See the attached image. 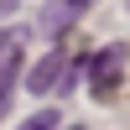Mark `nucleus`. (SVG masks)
<instances>
[{
    "label": "nucleus",
    "mask_w": 130,
    "mask_h": 130,
    "mask_svg": "<svg viewBox=\"0 0 130 130\" xmlns=\"http://www.w3.org/2000/svg\"><path fill=\"white\" fill-rule=\"evenodd\" d=\"M120 78H125V47L115 42V47H104L99 57H94V78H89L94 99H109V94L120 89Z\"/></svg>",
    "instance_id": "1"
},
{
    "label": "nucleus",
    "mask_w": 130,
    "mask_h": 130,
    "mask_svg": "<svg viewBox=\"0 0 130 130\" xmlns=\"http://www.w3.org/2000/svg\"><path fill=\"white\" fill-rule=\"evenodd\" d=\"M57 125H62V115H57V109H42V115H31L21 130H57Z\"/></svg>",
    "instance_id": "4"
},
{
    "label": "nucleus",
    "mask_w": 130,
    "mask_h": 130,
    "mask_svg": "<svg viewBox=\"0 0 130 130\" xmlns=\"http://www.w3.org/2000/svg\"><path fill=\"white\" fill-rule=\"evenodd\" d=\"M62 5H68V16H78V10L89 5V0H62Z\"/></svg>",
    "instance_id": "5"
},
{
    "label": "nucleus",
    "mask_w": 130,
    "mask_h": 130,
    "mask_svg": "<svg viewBox=\"0 0 130 130\" xmlns=\"http://www.w3.org/2000/svg\"><path fill=\"white\" fill-rule=\"evenodd\" d=\"M73 130H78V125H73Z\"/></svg>",
    "instance_id": "7"
},
{
    "label": "nucleus",
    "mask_w": 130,
    "mask_h": 130,
    "mask_svg": "<svg viewBox=\"0 0 130 130\" xmlns=\"http://www.w3.org/2000/svg\"><path fill=\"white\" fill-rule=\"evenodd\" d=\"M62 73H68V57H62V47H57V52H47V57H42L37 68H31L26 89H31V94H52V89L62 83Z\"/></svg>",
    "instance_id": "2"
},
{
    "label": "nucleus",
    "mask_w": 130,
    "mask_h": 130,
    "mask_svg": "<svg viewBox=\"0 0 130 130\" xmlns=\"http://www.w3.org/2000/svg\"><path fill=\"white\" fill-rule=\"evenodd\" d=\"M16 73H21V47H5V52H0V89H5Z\"/></svg>",
    "instance_id": "3"
},
{
    "label": "nucleus",
    "mask_w": 130,
    "mask_h": 130,
    "mask_svg": "<svg viewBox=\"0 0 130 130\" xmlns=\"http://www.w3.org/2000/svg\"><path fill=\"white\" fill-rule=\"evenodd\" d=\"M10 37H16V31H5V26H0V52H5V47H10Z\"/></svg>",
    "instance_id": "6"
}]
</instances>
